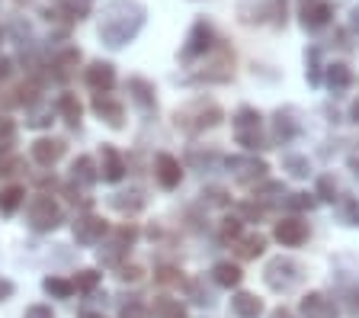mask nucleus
Returning a JSON list of instances; mask_svg holds the SVG:
<instances>
[{"label":"nucleus","instance_id":"4","mask_svg":"<svg viewBox=\"0 0 359 318\" xmlns=\"http://www.w3.org/2000/svg\"><path fill=\"white\" fill-rule=\"evenodd\" d=\"M234 138H238V145H244L247 152L266 148L263 145V116L257 113L254 106H241L234 113Z\"/></svg>","mask_w":359,"mask_h":318},{"label":"nucleus","instance_id":"9","mask_svg":"<svg viewBox=\"0 0 359 318\" xmlns=\"http://www.w3.org/2000/svg\"><path fill=\"white\" fill-rule=\"evenodd\" d=\"M330 16H334V7H330L327 0H308L305 7H302V26L318 32L330 23Z\"/></svg>","mask_w":359,"mask_h":318},{"label":"nucleus","instance_id":"32","mask_svg":"<svg viewBox=\"0 0 359 318\" xmlns=\"http://www.w3.org/2000/svg\"><path fill=\"white\" fill-rule=\"evenodd\" d=\"M314 197L318 199H324V203H334L337 199V180L334 177H321V180H318V193H314Z\"/></svg>","mask_w":359,"mask_h":318},{"label":"nucleus","instance_id":"28","mask_svg":"<svg viewBox=\"0 0 359 318\" xmlns=\"http://www.w3.org/2000/svg\"><path fill=\"white\" fill-rule=\"evenodd\" d=\"M61 13H67L71 20H83L93 10V0H52Z\"/></svg>","mask_w":359,"mask_h":318},{"label":"nucleus","instance_id":"2","mask_svg":"<svg viewBox=\"0 0 359 318\" xmlns=\"http://www.w3.org/2000/svg\"><path fill=\"white\" fill-rule=\"evenodd\" d=\"M263 280H266L269 289H276V293H292V289L305 280V270H302L299 260H292V258H273L266 264V270H263Z\"/></svg>","mask_w":359,"mask_h":318},{"label":"nucleus","instance_id":"3","mask_svg":"<svg viewBox=\"0 0 359 318\" xmlns=\"http://www.w3.org/2000/svg\"><path fill=\"white\" fill-rule=\"evenodd\" d=\"M177 126L187 132H202V129H212V126H218L222 122V110H218L215 103H205V100H196V103L183 106V110H177Z\"/></svg>","mask_w":359,"mask_h":318},{"label":"nucleus","instance_id":"11","mask_svg":"<svg viewBox=\"0 0 359 318\" xmlns=\"http://www.w3.org/2000/svg\"><path fill=\"white\" fill-rule=\"evenodd\" d=\"M106 235V222L100 219V216H81V219L74 222V241L77 244H97L100 238Z\"/></svg>","mask_w":359,"mask_h":318},{"label":"nucleus","instance_id":"29","mask_svg":"<svg viewBox=\"0 0 359 318\" xmlns=\"http://www.w3.org/2000/svg\"><path fill=\"white\" fill-rule=\"evenodd\" d=\"M305 77H308V84H311V87H318V84H321V48H318V46H311L305 52Z\"/></svg>","mask_w":359,"mask_h":318},{"label":"nucleus","instance_id":"17","mask_svg":"<svg viewBox=\"0 0 359 318\" xmlns=\"http://www.w3.org/2000/svg\"><path fill=\"white\" fill-rule=\"evenodd\" d=\"M93 110H97V113L109 122L112 129H122V103L109 100V97H106V91H100L97 97H93Z\"/></svg>","mask_w":359,"mask_h":318},{"label":"nucleus","instance_id":"7","mask_svg":"<svg viewBox=\"0 0 359 318\" xmlns=\"http://www.w3.org/2000/svg\"><path fill=\"white\" fill-rule=\"evenodd\" d=\"M212 46H215V29H212V23L196 20L193 29H189V36H187V46H183V52H180V58L183 61L202 58V55L212 52Z\"/></svg>","mask_w":359,"mask_h":318},{"label":"nucleus","instance_id":"33","mask_svg":"<svg viewBox=\"0 0 359 318\" xmlns=\"http://www.w3.org/2000/svg\"><path fill=\"white\" fill-rule=\"evenodd\" d=\"M97 283H100V273H97V270H81V273L74 277V286H77V289H83V293L97 289Z\"/></svg>","mask_w":359,"mask_h":318},{"label":"nucleus","instance_id":"19","mask_svg":"<svg viewBox=\"0 0 359 318\" xmlns=\"http://www.w3.org/2000/svg\"><path fill=\"white\" fill-rule=\"evenodd\" d=\"M231 312L238 318H260L263 315V303L254 293H234L231 299Z\"/></svg>","mask_w":359,"mask_h":318},{"label":"nucleus","instance_id":"35","mask_svg":"<svg viewBox=\"0 0 359 318\" xmlns=\"http://www.w3.org/2000/svg\"><path fill=\"white\" fill-rule=\"evenodd\" d=\"M77 61H81V52H77V48H67V52L55 61V68H58V74L65 77L67 71H71V65H77Z\"/></svg>","mask_w":359,"mask_h":318},{"label":"nucleus","instance_id":"6","mask_svg":"<svg viewBox=\"0 0 359 318\" xmlns=\"http://www.w3.org/2000/svg\"><path fill=\"white\" fill-rule=\"evenodd\" d=\"M65 222V216H61V206L55 203L52 197H36L29 203V225L36 228V232H55V228Z\"/></svg>","mask_w":359,"mask_h":318},{"label":"nucleus","instance_id":"39","mask_svg":"<svg viewBox=\"0 0 359 318\" xmlns=\"http://www.w3.org/2000/svg\"><path fill=\"white\" fill-rule=\"evenodd\" d=\"M122 318H148V309L138 299H132L128 305H122Z\"/></svg>","mask_w":359,"mask_h":318},{"label":"nucleus","instance_id":"20","mask_svg":"<svg viewBox=\"0 0 359 318\" xmlns=\"http://www.w3.org/2000/svg\"><path fill=\"white\" fill-rule=\"evenodd\" d=\"M128 93H132V100L142 106L144 113L154 110V84L151 81H144V77H132V81H128Z\"/></svg>","mask_w":359,"mask_h":318},{"label":"nucleus","instance_id":"1","mask_svg":"<svg viewBox=\"0 0 359 318\" xmlns=\"http://www.w3.org/2000/svg\"><path fill=\"white\" fill-rule=\"evenodd\" d=\"M148 20V7L142 0H109L100 13V39L109 48L128 46Z\"/></svg>","mask_w":359,"mask_h":318},{"label":"nucleus","instance_id":"45","mask_svg":"<svg viewBox=\"0 0 359 318\" xmlns=\"http://www.w3.org/2000/svg\"><path fill=\"white\" fill-rule=\"evenodd\" d=\"M7 74H10V61H7V58H0V81H4Z\"/></svg>","mask_w":359,"mask_h":318},{"label":"nucleus","instance_id":"26","mask_svg":"<svg viewBox=\"0 0 359 318\" xmlns=\"http://www.w3.org/2000/svg\"><path fill=\"white\" fill-rule=\"evenodd\" d=\"M42 289L48 296H55V299H71L74 296V280H61V277H45L42 280Z\"/></svg>","mask_w":359,"mask_h":318},{"label":"nucleus","instance_id":"38","mask_svg":"<svg viewBox=\"0 0 359 318\" xmlns=\"http://www.w3.org/2000/svg\"><path fill=\"white\" fill-rule=\"evenodd\" d=\"M187 289H189V296H193V303H199V305H212V296L205 293V289H202L196 280H189V283H187Z\"/></svg>","mask_w":359,"mask_h":318},{"label":"nucleus","instance_id":"30","mask_svg":"<svg viewBox=\"0 0 359 318\" xmlns=\"http://www.w3.org/2000/svg\"><path fill=\"white\" fill-rule=\"evenodd\" d=\"M283 164H285V171H289L292 177H308L311 174V161H308L305 154H285Z\"/></svg>","mask_w":359,"mask_h":318},{"label":"nucleus","instance_id":"25","mask_svg":"<svg viewBox=\"0 0 359 318\" xmlns=\"http://www.w3.org/2000/svg\"><path fill=\"white\" fill-rule=\"evenodd\" d=\"M58 113L65 116V122H71V126H81L83 106H81V100H77L74 93H61V97H58Z\"/></svg>","mask_w":359,"mask_h":318},{"label":"nucleus","instance_id":"13","mask_svg":"<svg viewBox=\"0 0 359 318\" xmlns=\"http://www.w3.org/2000/svg\"><path fill=\"white\" fill-rule=\"evenodd\" d=\"M100 177L109 183H119L126 177V164H122V154L112 148V145H103L100 148Z\"/></svg>","mask_w":359,"mask_h":318},{"label":"nucleus","instance_id":"5","mask_svg":"<svg viewBox=\"0 0 359 318\" xmlns=\"http://www.w3.org/2000/svg\"><path fill=\"white\" fill-rule=\"evenodd\" d=\"M244 23H283L285 20V0H241L238 7Z\"/></svg>","mask_w":359,"mask_h":318},{"label":"nucleus","instance_id":"8","mask_svg":"<svg viewBox=\"0 0 359 318\" xmlns=\"http://www.w3.org/2000/svg\"><path fill=\"white\" fill-rule=\"evenodd\" d=\"M154 177L164 190H177L180 180H183V167L173 154H157L154 158Z\"/></svg>","mask_w":359,"mask_h":318},{"label":"nucleus","instance_id":"21","mask_svg":"<svg viewBox=\"0 0 359 318\" xmlns=\"http://www.w3.org/2000/svg\"><path fill=\"white\" fill-rule=\"evenodd\" d=\"M350 84H353L350 65H344V61H334V65H327V87H330V91H334V93H344Z\"/></svg>","mask_w":359,"mask_h":318},{"label":"nucleus","instance_id":"24","mask_svg":"<svg viewBox=\"0 0 359 318\" xmlns=\"http://www.w3.org/2000/svg\"><path fill=\"white\" fill-rule=\"evenodd\" d=\"M71 177H74V183H81V187H90V183H97V164H93V158H87V154H81V158L71 164Z\"/></svg>","mask_w":359,"mask_h":318},{"label":"nucleus","instance_id":"47","mask_svg":"<svg viewBox=\"0 0 359 318\" xmlns=\"http://www.w3.org/2000/svg\"><path fill=\"white\" fill-rule=\"evenodd\" d=\"M350 119H353V122H359V100H356V103H353V110H350Z\"/></svg>","mask_w":359,"mask_h":318},{"label":"nucleus","instance_id":"34","mask_svg":"<svg viewBox=\"0 0 359 318\" xmlns=\"http://www.w3.org/2000/svg\"><path fill=\"white\" fill-rule=\"evenodd\" d=\"M285 206H289V209H295V212H302V209H314V206H318V199H311L308 193H292V197L285 199Z\"/></svg>","mask_w":359,"mask_h":318},{"label":"nucleus","instance_id":"16","mask_svg":"<svg viewBox=\"0 0 359 318\" xmlns=\"http://www.w3.org/2000/svg\"><path fill=\"white\" fill-rule=\"evenodd\" d=\"M61 154H65V142L61 138H39V142H32V158L45 167L55 164Z\"/></svg>","mask_w":359,"mask_h":318},{"label":"nucleus","instance_id":"43","mask_svg":"<svg viewBox=\"0 0 359 318\" xmlns=\"http://www.w3.org/2000/svg\"><path fill=\"white\" fill-rule=\"evenodd\" d=\"M138 273H142L138 267H122L119 277H122V280H138Z\"/></svg>","mask_w":359,"mask_h":318},{"label":"nucleus","instance_id":"15","mask_svg":"<svg viewBox=\"0 0 359 318\" xmlns=\"http://www.w3.org/2000/svg\"><path fill=\"white\" fill-rule=\"evenodd\" d=\"M295 135H299V122L292 119V110H279V113L273 116V142L289 145Z\"/></svg>","mask_w":359,"mask_h":318},{"label":"nucleus","instance_id":"12","mask_svg":"<svg viewBox=\"0 0 359 318\" xmlns=\"http://www.w3.org/2000/svg\"><path fill=\"white\" fill-rule=\"evenodd\" d=\"M83 81H87L90 91H109L112 84H116V68H112L109 61H90V68L83 71Z\"/></svg>","mask_w":359,"mask_h":318},{"label":"nucleus","instance_id":"44","mask_svg":"<svg viewBox=\"0 0 359 318\" xmlns=\"http://www.w3.org/2000/svg\"><path fill=\"white\" fill-rule=\"evenodd\" d=\"M346 164H350L353 177H356V180H359V154H350V161H346Z\"/></svg>","mask_w":359,"mask_h":318},{"label":"nucleus","instance_id":"23","mask_svg":"<svg viewBox=\"0 0 359 318\" xmlns=\"http://www.w3.org/2000/svg\"><path fill=\"white\" fill-rule=\"evenodd\" d=\"M151 312H154V318H187V305L180 299H170V296H157Z\"/></svg>","mask_w":359,"mask_h":318},{"label":"nucleus","instance_id":"27","mask_svg":"<svg viewBox=\"0 0 359 318\" xmlns=\"http://www.w3.org/2000/svg\"><path fill=\"white\" fill-rule=\"evenodd\" d=\"M22 199H26V190H22V187L0 190V212H4V216H13V212L22 206Z\"/></svg>","mask_w":359,"mask_h":318},{"label":"nucleus","instance_id":"37","mask_svg":"<svg viewBox=\"0 0 359 318\" xmlns=\"http://www.w3.org/2000/svg\"><path fill=\"white\" fill-rule=\"evenodd\" d=\"M234 238H241V219H224L222 241H234Z\"/></svg>","mask_w":359,"mask_h":318},{"label":"nucleus","instance_id":"46","mask_svg":"<svg viewBox=\"0 0 359 318\" xmlns=\"http://www.w3.org/2000/svg\"><path fill=\"white\" fill-rule=\"evenodd\" d=\"M350 26H353V29L359 32V7H356V10H353V13H350Z\"/></svg>","mask_w":359,"mask_h":318},{"label":"nucleus","instance_id":"14","mask_svg":"<svg viewBox=\"0 0 359 318\" xmlns=\"http://www.w3.org/2000/svg\"><path fill=\"white\" fill-rule=\"evenodd\" d=\"M302 315L305 318H337V305L324 293H308L302 299Z\"/></svg>","mask_w":359,"mask_h":318},{"label":"nucleus","instance_id":"36","mask_svg":"<svg viewBox=\"0 0 359 318\" xmlns=\"http://www.w3.org/2000/svg\"><path fill=\"white\" fill-rule=\"evenodd\" d=\"M340 216H344L346 225L359 228V203H356V199H344V209H340Z\"/></svg>","mask_w":359,"mask_h":318},{"label":"nucleus","instance_id":"40","mask_svg":"<svg viewBox=\"0 0 359 318\" xmlns=\"http://www.w3.org/2000/svg\"><path fill=\"white\" fill-rule=\"evenodd\" d=\"M22 318H55V312H52V305H29Z\"/></svg>","mask_w":359,"mask_h":318},{"label":"nucleus","instance_id":"42","mask_svg":"<svg viewBox=\"0 0 359 318\" xmlns=\"http://www.w3.org/2000/svg\"><path fill=\"white\" fill-rule=\"evenodd\" d=\"M10 296H13V283L0 277V299H10Z\"/></svg>","mask_w":359,"mask_h":318},{"label":"nucleus","instance_id":"22","mask_svg":"<svg viewBox=\"0 0 359 318\" xmlns=\"http://www.w3.org/2000/svg\"><path fill=\"white\" fill-rule=\"evenodd\" d=\"M228 167H234V174L241 177V180H254V177H263L266 174V164L263 161H254V158H231L228 161Z\"/></svg>","mask_w":359,"mask_h":318},{"label":"nucleus","instance_id":"18","mask_svg":"<svg viewBox=\"0 0 359 318\" xmlns=\"http://www.w3.org/2000/svg\"><path fill=\"white\" fill-rule=\"evenodd\" d=\"M212 280H215L222 289H234V286H241L244 273H241L238 264H231V260H222V264L212 267Z\"/></svg>","mask_w":359,"mask_h":318},{"label":"nucleus","instance_id":"31","mask_svg":"<svg viewBox=\"0 0 359 318\" xmlns=\"http://www.w3.org/2000/svg\"><path fill=\"white\" fill-rule=\"evenodd\" d=\"M263 251H266V238L263 235H250L241 241V258H260Z\"/></svg>","mask_w":359,"mask_h":318},{"label":"nucleus","instance_id":"41","mask_svg":"<svg viewBox=\"0 0 359 318\" xmlns=\"http://www.w3.org/2000/svg\"><path fill=\"white\" fill-rule=\"evenodd\" d=\"M346 312H350L353 318H359V289H353V293L346 296Z\"/></svg>","mask_w":359,"mask_h":318},{"label":"nucleus","instance_id":"48","mask_svg":"<svg viewBox=\"0 0 359 318\" xmlns=\"http://www.w3.org/2000/svg\"><path fill=\"white\" fill-rule=\"evenodd\" d=\"M269 318H292V312H285V309H276V312H273V315H269Z\"/></svg>","mask_w":359,"mask_h":318},{"label":"nucleus","instance_id":"10","mask_svg":"<svg viewBox=\"0 0 359 318\" xmlns=\"http://www.w3.org/2000/svg\"><path fill=\"white\" fill-rule=\"evenodd\" d=\"M273 235H276V241L283 244V248H299L308 238V225L302 219H283V222H276Z\"/></svg>","mask_w":359,"mask_h":318}]
</instances>
